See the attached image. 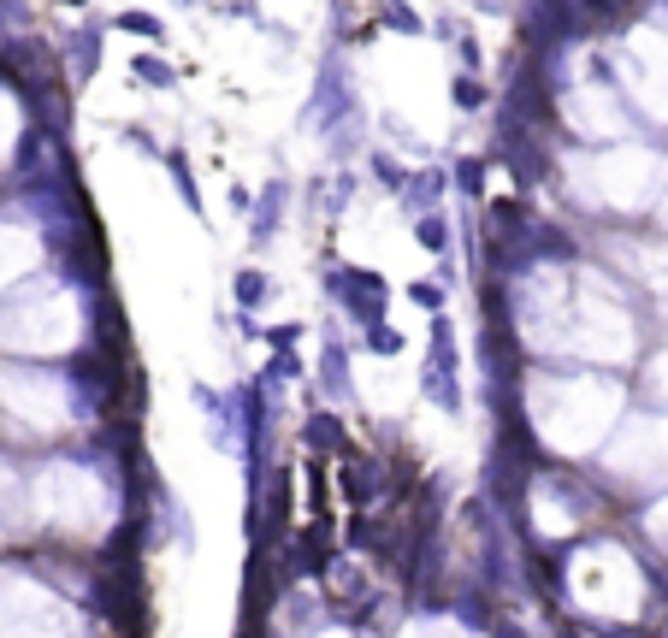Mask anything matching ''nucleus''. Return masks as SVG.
<instances>
[{
	"label": "nucleus",
	"instance_id": "obj_1",
	"mask_svg": "<svg viewBox=\"0 0 668 638\" xmlns=\"http://www.w3.org/2000/svg\"><path fill=\"white\" fill-rule=\"evenodd\" d=\"M420 396L462 420L468 414V361H462V331L450 314H426V355H420Z\"/></svg>",
	"mask_w": 668,
	"mask_h": 638
},
{
	"label": "nucleus",
	"instance_id": "obj_2",
	"mask_svg": "<svg viewBox=\"0 0 668 638\" xmlns=\"http://www.w3.org/2000/svg\"><path fill=\"white\" fill-rule=\"evenodd\" d=\"M320 290L332 302L343 325H373V319H391V278L373 272V266H355V260H326L320 272Z\"/></svg>",
	"mask_w": 668,
	"mask_h": 638
},
{
	"label": "nucleus",
	"instance_id": "obj_3",
	"mask_svg": "<svg viewBox=\"0 0 668 638\" xmlns=\"http://www.w3.org/2000/svg\"><path fill=\"white\" fill-rule=\"evenodd\" d=\"M314 390L337 414H361V384H355V349L337 337L332 325L320 331V361H314Z\"/></svg>",
	"mask_w": 668,
	"mask_h": 638
},
{
	"label": "nucleus",
	"instance_id": "obj_4",
	"mask_svg": "<svg viewBox=\"0 0 668 638\" xmlns=\"http://www.w3.org/2000/svg\"><path fill=\"white\" fill-rule=\"evenodd\" d=\"M190 402H196L201 414V432H207V444L225 449V455H237V444H243V414H237V384H190Z\"/></svg>",
	"mask_w": 668,
	"mask_h": 638
},
{
	"label": "nucleus",
	"instance_id": "obj_5",
	"mask_svg": "<svg viewBox=\"0 0 668 638\" xmlns=\"http://www.w3.org/2000/svg\"><path fill=\"white\" fill-rule=\"evenodd\" d=\"M42 255H48V243H42L36 225H6V219H0V290L36 278V272H42Z\"/></svg>",
	"mask_w": 668,
	"mask_h": 638
},
{
	"label": "nucleus",
	"instance_id": "obj_6",
	"mask_svg": "<svg viewBox=\"0 0 668 638\" xmlns=\"http://www.w3.org/2000/svg\"><path fill=\"white\" fill-rule=\"evenodd\" d=\"M290 201H296V184L290 178H267L261 184V195H255V207H249V249L261 255V249H272L278 243V231H284V213H290Z\"/></svg>",
	"mask_w": 668,
	"mask_h": 638
},
{
	"label": "nucleus",
	"instance_id": "obj_7",
	"mask_svg": "<svg viewBox=\"0 0 668 638\" xmlns=\"http://www.w3.org/2000/svg\"><path fill=\"white\" fill-rule=\"evenodd\" d=\"M450 201V166L444 160H426V166H408V184H402L397 207L414 219V213H432Z\"/></svg>",
	"mask_w": 668,
	"mask_h": 638
},
{
	"label": "nucleus",
	"instance_id": "obj_8",
	"mask_svg": "<svg viewBox=\"0 0 668 638\" xmlns=\"http://www.w3.org/2000/svg\"><path fill=\"white\" fill-rule=\"evenodd\" d=\"M302 444L314 449L320 461H343V455H349V426H343V414L326 408V402H314V408L302 414Z\"/></svg>",
	"mask_w": 668,
	"mask_h": 638
},
{
	"label": "nucleus",
	"instance_id": "obj_9",
	"mask_svg": "<svg viewBox=\"0 0 668 638\" xmlns=\"http://www.w3.org/2000/svg\"><path fill=\"white\" fill-rule=\"evenodd\" d=\"M408 237H414V249H426V255H438V260H450V255H456V213H450V207L414 213Z\"/></svg>",
	"mask_w": 668,
	"mask_h": 638
},
{
	"label": "nucleus",
	"instance_id": "obj_10",
	"mask_svg": "<svg viewBox=\"0 0 668 638\" xmlns=\"http://www.w3.org/2000/svg\"><path fill=\"white\" fill-rule=\"evenodd\" d=\"M361 184H373L379 195H391V201H397L402 184H408V166H402L397 148H379V142H373V148H367V178H361Z\"/></svg>",
	"mask_w": 668,
	"mask_h": 638
},
{
	"label": "nucleus",
	"instance_id": "obj_11",
	"mask_svg": "<svg viewBox=\"0 0 668 638\" xmlns=\"http://www.w3.org/2000/svg\"><path fill=\"white\" fill-rule=\"evenodd\" d=\"M267 296H272L267 266H237V272H231V302H237V314H261Z\"/></svg>",
	"mask_w": 668,
	"mask_h": 638
},
{
	"label": "nucleus",
	"instance_id": "obj_12",
	"mask_svg": "<svg viewBox=\"0 0 668 638\" xmlns=\"http://www.w3.org/2000/svg\"><path fill=\"white\" fill-rule=\"evenodd\" d=\"M355 195H361V178H355V172H326V178H320V219L337 225Z\"/></svg>",
	"mask_w": 668,
	"mask_h": 638
},
{
	"label": "nucleus",
	"instance_id": "obj_13",
	"mask_svg": "<svg viewBox=\"0 0 668 638\" xmlns=\"http://www.w3.org/2000/svg\"><path fill=\"white\" fill-rule=\"evenodd\" d=\"M66 54H71V83H89L101 71V30H71L66 36Z\"/></svg>",
	"mask_w": 668,
	"mask_h": 638
},
{
	"label": "nucleus",
	"instance_id": "obj_14",
	"mask_svg": "<svg viewBox=\"0 0 668 638\" xmlns=\"http://www.w3.org/2000/svg\"><path fill=\"white\" fill-rule=\"evenodd\" d=\"M166 172H172V190H178V201H184V213H196V225H201V219H207V201H201V190H196L190 154H184V148H166Z\"/></svg>",
	"mask_w": 668,
	"mask_h": 638
},
{
	"label": "nucleus",
	"instance_id": "obj_15",
	"mask_svg": "<svg viewBox=\"0 0 668 638\" xmlns=\"http://www.w3.org/2000/svg\"><path fill=\"white\" fill-rule=\"evenodd\" d=\"M450 195H462V207H479V201H485V160H479V154L450 160Z\"/></svg>",
	"mask_w": 668,
	"mask_h": 638
},
{
	"label": "nucleus",
	"instance_id": "obj_16",
	"mask_svg": "<svg viewBox=\"0 0 668 638\" xmlns=\"http://www.w3.org/2000/svg\"><path fill=\"white\" fill-rule=\"evenodd\" d=\"M402 296H408L420 314H450V284H444V278H408Z\"/></svg>",
	"mask_w": 668,
	"mask_h": 638
},
{
	"label": "nucleus",
	"instance_id": "obj_17",
	"mask_svg": "<svg viewBox=\"0 0 668 638\" xmlns=\"http://www.w3.org/2000/svg\"><path fill=\"white\" fill-rule=\"evenodd\" d=\"M131 77L142 83V89H178V65L160 60V54H148V48L131 60Z\"/></svg>",
	"mask_w": 668,
	"mask_h": 638
},
{
	"label": "nucleus",
	"instance_id": "obj_18",
	"mask_svg": "<svg viewBox=\"0 0 668 638\" xmlns=\"http://www.w3.org/2000/svg\"><path fill=\"white\" fill-rule=\"evenodd\" d=\"M361 349H367V355H385V361H397L402 349H408V337H402L391 319H373V325H361Z\"/></svg>",
	"mask_w": 668,
	"mask_h": 638
},
{
	"label": "nucleus",
	"instance_id": "obj_19",
	"mask_svg": "<svg viewBox=\"0 0 668 638\" xmlns=\"http://www.w3.org/2000/svg\"><path fill=\"white\" fill-rule=\"evenodd\" d=\"M113 30H125V36H142V42H166V18H154V12H142V6H125V12H113Z\"/></svg>",
	"mask_w": 668,
	"mask_h": 638
},
{
	"label": "nucleus",
	"instance_id": "obj_20",
	"mask_svg": "<svg viewBox=\"0 0 668 638\" xmlns=\"http://www.w3.org/2000/svg\"><path fill=\"white\" fill-rule=\"evenodd\" d=\"M379 130H385V148H402V154H432V142L408 125L402 113H385V119H379Z\"/></svg>",
	"mask_w": 668,
	"mask_h": 638
},
{
	"label": "nucleus",
	"instance_id": "obj_21",
	"mask_svg": "<svg viewBox=\"0 0 668 638\" xmlns=\"http://www.w3.org/2000/svg\"><path fill=\"white\" fill-rule=\"evenodd\" d=\"M450 101H456V113H479V107H491V89H485V77H473V71H456V83H450Z\"/></svg>",
	"mask_w": 668,
	"mask_h": 638
},
{
	"label": "nucleus",
	"instance_id": "obj_22",
	"mask_svg": "<svg viewBox=\"0 0 668 638\" xmlns=\"http://www.w3.org/2000/svg\"><path fill=\"white\" fill-rule=\"evenodd\" d=\"M379 24H385V30H397V36H426V18H420V12H414L408 0H385Z\"/></svg>",
	"mask_w": 668,
	"mask_h": 638
},
{
	"label": "nucleus",
	"instance_id": "obj_23",
	"mask_svg": "<svg viewBox=\"0 0 668 638\" xmlns=\"http://www.w3.org/2000/svg\"><path fill=\"white\" fill-rule=\"evenodd\" d=\"M302 337H308V319H278V325H261V343H267L272 355H278V349H296Z\"/></svg>",
	"mask_w": 668,
	"mask_h": 638
},
{
	"label": "nucleus",
	"instance_id": "obj_24",
	"mask_svg": "<svg viewBox=\"0 0 668 638\" xmlns=\"http://www.w3.org/2000/svg\"><path fill=\"white\" fill-rule=\"evenodd\" d=\"M231 207L249 219V207H255V190H249V184H231Z\"/></svg>",
	"mask_w": 668,
	"mask_h": 638
},
{
	"label": "nucleus",
	"instance_id": "obj_25",
	"mask_svg": "<svg viewBox=\"0 0 668 638\" xmlns=\"http://www.w3.org/2000/svg\"><path fill=\"white\" fill-rule=\"evenodd\" d=\"M473 6H485V12H497V6H503V0H473Z\"/></svg>",
	"mask_w": 668,
	"mask_h": 638
},
{
	"label": "nucleus",
	"instance_id": "obj_26",
	"mask_svg": "<svg viewBox=\"0 0 668 638\" xmlns=\"http://www.w3.org/2000/svg\"><path fill=\"white\" fill-rule=\"evenodd\" d=\"M60 6H89V0H60Z\"/></svg>",
	"mask_w": 668,
	"mask_h": 638
},
{
	"label": "nucleus",
	"instance_id": "obj_27",
	"mask_svg": "<svg viewBox=\"0 0 668 638\" xmlns=\"http://www.w3.org/2000/svg\"><path fill=\"white\" fill-rule=\"evenodd\" d=\"M178 6H196V0H178Z\"/></svg>",
	"mask_w": 668,
	"mask_h": 638
}]
</instances>
